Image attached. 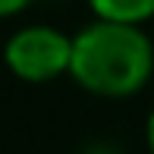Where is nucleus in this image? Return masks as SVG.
<instances>
[{"label": "nucleus", "instance_id": "2", "mask_svg": "<svg viewBox=\"0 0 154 154\" xmlns=\"http://www.w3.org/2000/svg\"><path fill=\"white\" fill-rule=\"evenodd\" d=\"M3 60L13 75L22 82H51L69 72L72 63V38L51 25H29L10 35Z\"/></svg>", "mask_w": 154, "mask_h": 154}, {"label": "nucleus", "instance_id": "4", "mask_svg": "<svg viewBox=\"0 0 154 154\" xmlns=\"http://www.w3.org/2000/svg\"><path fill=\"white\" fill-rule=\"evenodd\" d=\"M25 6H29V0H0V19L16 16V13L25 10Z\"/></svg>", "mask_w": 154, "mask_h": 154}, {"label": "nucleus", "instance_id": "1", "mask_svg": "<svg viewBox=\"0 0 154 154\" xmlns=\"http://www.w3.org/2000/svg\"><path fill=\"white\" fill-rule=\"evenodd\" d=\"M154 72V44L138 25L91 22L72 38L69 75L101 97H129Z\"/></svg>", "mask_w": 154, "mask_h": 154}, {"label": "nucleus", "instance_id": "5", "mask_svg": "<svg viewBox=\"0 0 154 154\" xmlns=\"http://www.w3.org/2000/svg\"><path fill=\"white\" fill-rule=\"evenodd\" d=\"M145 138H148V151L154 154V110L148 113V123H145Z\"/></svg>", "mask_w": 154, "mask_h": 154}, {"label": "nucleus", "instance_id": "3", "mask_svg": "<svg viewBox=\"0 0 154 154\" xmlns=\"http://www.w3.org/2000/svg\"><path fill=\"white\" fill-rule=\"evenodd\" d=\"M94 16L101 22H116V25H138L154 19V0H88Z\"/></svg>", "mask_w": 154, "mask_h": 154}]
</instances>
